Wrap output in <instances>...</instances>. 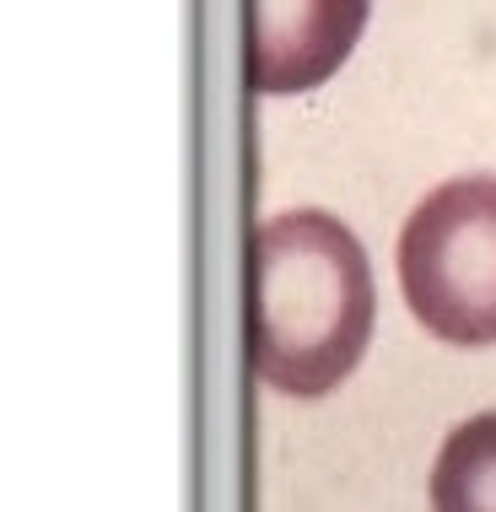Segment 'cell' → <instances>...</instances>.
<instances>
[{
	"mask_svg": "<svg viewBox=\"0 0 496 512\" xmlns=\"http://www.w3.org/2000/svg\"><path fill=\"white\" fill-rule=\"evenodd\" d=\"M432 512H496V410L453 426L432 464Z\"/></svg>",
	"mask_w": 496,
	"mask_h": 512,
	"instance_id": "4",
	"label": "cell"
},
{
	"mask_svg": "<svg viewBox=\"0 0 496 512\" xmlns=\"http://www.w3.org/2000/svg\"><path fill=\"white\" fill-rule=\"evenodd\" d=\"M399 292L443 345H496V178H448L399 232Z\"/></svg>",
	"mask_w": 496,
	"mask_h": 512,
	"instance_id": "2",
	"label": "cell"
},
{
	"mask_svg": "<svg viewBox=\"0 0 496 512\" xmlns=\"http://www.w3.org/2000/svg\"><path fill=\"white\" fill-rule=\"evenodd\" d=\"M372 0H248L243 76L265 98L324 87L351 60Z\"/></svg>",
	"mask_w": 496,
	"mask_h": 512,
	"instance_id": "3",
	"label": "cell"
},
{
	"mask_svg": "<svg viewBox=\"0 0 496 512\" xmlns=\"http://www.w3.org/2000/svg\"><path fill=\"white\" fill-rule=\"evenodd\" d=\"M372 265L329 211H286L248 238V367L275 394L324 399L372 340Z\"/></svg>",
	"mask_w": 496,
	"mask_h": 512,
	"instance_id": "1",
	"label": "cell"
}]
</instances>
